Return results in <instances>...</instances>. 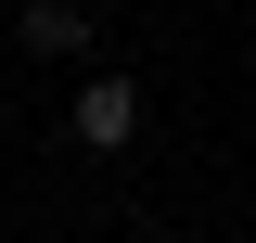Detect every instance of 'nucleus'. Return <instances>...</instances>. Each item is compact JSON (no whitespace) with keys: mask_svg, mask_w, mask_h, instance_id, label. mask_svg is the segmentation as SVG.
<instances>
[{"mask_svg":"<svg viewBox=\"0 0 256 243\" xmlns=\"http://www.w3.org/2000/svg\"><path fill=\"white\" fill-rule=\"evenodd\" d=\"M77 141H90V154H128V141H141V90H128V77H90V90H77Z\"/></svg>","mask_w":256,"mask_h":243,"instance_id":"nucleus-1","label":"nucleus"},{"mask_svg":"<svg viewBox=\"0 0 256 243\" xmlns=\"http://www.w3.org/2000/svg\"><path fill=\"white\" fill-rule=\"evenodd\" d=\"M26 38H38V52H90V13H77V0H38Z\"/></svg>","mask_w":256,"mask_h":243,"instance_id":"nucleus-2","label":"nucleus"},{"mask_svg":"<svg viewBox=\"0 0 256 243\" xmlns=\"http://www.w3.org/2000/svg\"><path fill=\"white\" fill-rule=\"evenodd\" d=\"M0 26H13V0H0Z\"/></svg>","mask_w":256,"mask_h":243,"instance_id":"nucleus-3","label":"nucleus"}]
</instances>
